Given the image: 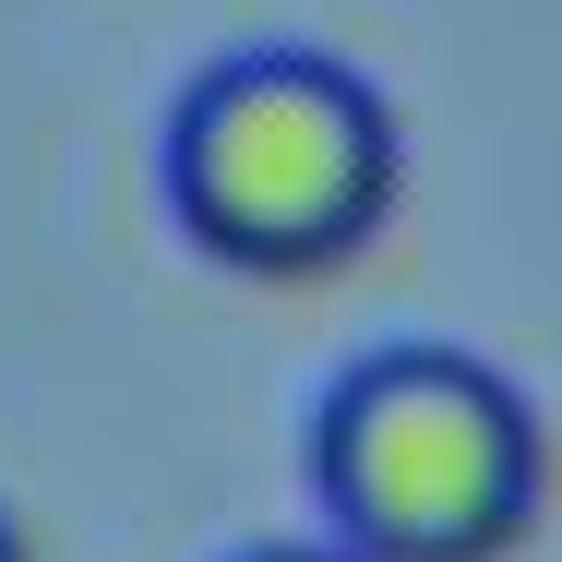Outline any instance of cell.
Listing matches in <instances>:
<instances>
[{
	"label": "cell",
	"instance_id": "obj_1",
	"mask_svg": "<svg viewBox=\"0 0 562 562\" xmlns=\"http://www.w3.org/2000/svg\"><path fill=\"white\" fill-rule=\"evenodd\" d=\"M395 192L407 132L383 85L336 48H227L168 109V216L227 276H336L383 239Z\"/></svg>",
	"mask_w": 562,
	"mask_h": 562
},
{
	"label": "cell",
	"instance_id": "obj_2",
	"mask_svg": "<svg viewBox=\"0 0 562 562\" xmlns=\"http://www.w3.org/2000/svg\"><path fill=\"white\" fill-rule=\"evenodd\" d=\"M324 527L371 562H503L551 503V431L479 347H371L312 407Z\"/></svg>",
	"mask_w": 562,
	"mask_h": 562
},
{
	"label": "cell",
	"instance_id": "obj_3",
	"mask_svg": "<svg viewBox=\"0 0 562 562\" xmlns=\"http://www.w3.org/2000/svg\"><path fill=\"white\" fill-rule=\"evenodd\" d=\"M239 562H371V551H347V539H276V551H239Z\"/></svg>",
	"mask_w": 562,
	"mask_h": 562
},
{
	"label": "cell",
	"instance_id": "obj_4",
	"mask_svg": "<svg viewBox=\"0 0 562 562\" xmlns=\"http://www.w3.org/2000/svg\"><path fill=\"white\" fill-rule=\"evenodd\" d=\"M0 562H36V551H24V515H12V503H0Z\"/></svg>",
	"mask_w": 562,
	"mask_h": 562
}]
</instances>
